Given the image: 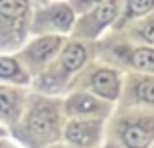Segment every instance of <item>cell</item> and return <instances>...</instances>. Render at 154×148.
I'll return each mask as SVG.
<instances>
[{
    "mask_svg": "<svg viewBox=\"0 0 154 148\" xmlns=\"http://www.w3.org/2000/svg\"><path fill=\"white\" fill-rule=\"evenodd\" d=\"M30 130L38 138H54L57 134V113L50 105H40L30 115Z\"/></svg>",
    "mask_w": 154,
    "mask_h": 148,
    "instance_id": "1",
    "label": "cell"
},
{
    "mask_svg": "<svg viewBox=\"0 0 154 148\" xmlns=\"http://www.w3.org/2000/svg\"><path fill=\"white\" fill-rule=\"evenodd\" d=\"M65 136H67L69 142L79 144V146L91 144L97 138V125L87 122V121H73L65 130Z\"/></svg>",
    "mask_w": 154,
    "mask_h": 148,
    "instance_id": "2",
    "label": "cell"
},
{
    "mask_svg": "<svg viewBox=\"0 0 154 148\" xmlns=\"http://www.w3.org/2000/svg\"><path fill=\"white\" fill-rule=\"evenodd\" d=\"M122 138L128 148H146L154 138V128L148 125H131L127 126Z\"/></svg>",
    "mask_w": 154,
    "mask_h": 148,
    "instance_id": "3",
    "label": "cell"
},
{
    "mask_svg": "<svg viewBox=\"0 0 154 148\" xmlns=\"http://www.w3.org/2000/svg\"><path fill=\"white\" fill-rule=\"evenodd\" d=\"M93 87L99 95L107 99H115L119 95V81H117V75L109 69H101L93 75Z\"/></svg>",
    "mask_w": 154,
    "mask_h": 148,
    "instance_id": "4",
    "label": "cell"
},
{
    "mask_svg": "<svg viewBox=\"0 0 154 148\" xmlns=\"http://www.w3.org/2000/svg\"><path fill=\"white\" fill-rule=\"evenodd\" d=\"M59 42H61L59 38H42V40H38L32 48L28 49V55L34 61H45V59H50L57 51Z\"/></svg>",
    "mask_w": 154,
    "mask_h": 148,
    "instance_id": "5",
    "label": "cell"
},
{
    "mask_svg": "<svg viewBox=\"0 0 154 148\" xmlns=\"http://www.w3.org/2000/svg\"><path fill=\"white\" fill-rule=\"evenodd\" d=\"M28 10V0H0V16L6 20H18Z\"/></svg>",
    "mask_w": 154,
    "mask_h": 148,
    "instance_id": "6",
    "label": "cell"
},
{
    "mask_svg": "<svg viewBox=\"0 0 154 148\" xmlns=\"http://www.w3.org/2000/svg\"><path fill=\"white\" fill-rule=\"evenodd\" d=\"M67 111L79 113V115H83V113H95V111H99V103L93 97H89V95H75V97H71L67 101Z\"/></svg>",
    "mask_w": 154,
    "mask_h": 148,
    "instance_id": "7",
    "label": "cell"
},
{
    "mask_svg": "<svg viewBox=\"0 0 154 148\" xmlns=\"http://www.w3.org/2000/svg\"><path fill=\"white\" fill-rule=\"evenodd\" d=\"M61 61H63V67L67 69V71H75V69L81 67L83 61H85V49H83L79 44H71L63 51Z\"/></svg>",
    "mask_w": 154,
    "mask_h": 148,
    "instance_id": "8",
    "label": "cell"
},
{
    "mask_svg": "<svg viewBox=\"0 0 154 148\" xmlns=\"http://www.w3.org/2000/svg\"><path fill=\"white\" fill-rule=\"evenodd\" d=\"M50 22L54 26L61 28V30H67L73 22V12L67 8V6H57L50 12Z\"/></svg>",
    "mask_w": 154,
    "mask_h": 148,
    "instance_id": "9",
    "label": "cell"
},
{
    "mask_svg": "<svg viewBox=\"0 0 154 148\" xmlns=\"http://www.w3.org/2000/svg\"><path fill=\"white\" fill-rule=\"evenodd\" d=\"M16 109H18V97H16V93L0 87V115L10 117V115H14Z\"/></svg>",
    "mask_w": 154,
    "mask_h": 148,
    "instance_id": "10",
    "label": "cell"
},
{
    "mask_svg": "<svg viewBox=\"0 0 154 148\" xmlns=\"http://www.w3.org/2000/svg\"><path fill=\"white\" fill-rule=\"evenodd\" d=\"M132 63L138 69L154 71V51L152 49H138V51H134L132 54Z\"/></svg>",
    "mask_w": 154,
    "mask_h": 148,
    "instance_id": "11",
    "label": "cell"
},
{
    "mask_svg": "<svg viewBox=\"0 0 154 148\" xmlns=\"http://www.w3.org/2000/svg\"><path fill=\"white\" fill-rule=\"evenodd\" d=\"M115 14H117V0H109L107 4H103L99 10H97V14H95L97 24H99V26L109 24L111 20L115 18Z\"/></svg>",
    "mask_w": 154,
    "mask_h": 148,
    "instance_id": "12",
    "label": "cell"
},
{
    "mask_svg": "<svg viewBox=\"0 0 154 148\" xmlns=\"http://www.w3.org/2000/svg\"><path fill=\"white\" fill-rule=\"evenodd\" d=\"M20 75V67L14 59L8 57H0V77L4 79H16Z\"/></svg>",
    "mask_w": 154,
    "mask_h": 148,
    "instance_id": "13",
    "label": "cell"
},
{
    "mask_svg": "<svg viewBox=\"0 0 154 148\" xmlns=\"http://www.w3.org/2000/svg\"><path fill=\"white\" fill-rule=\"evenodd\" d=\"M152 6L154 0H128V14L140 16V14H146Z\"/></svg>",
    "mask_w": 154,
    "mask_h": 148,
    "instance_id": "14",
    "label": "cell"
},
{
    "mask_svg": "<svg viewBox=\"0 0 154 148\" xmlns=\"http://www.w3.org/2000/svg\"><path fill=\"white\" fill-rule=\"evenodd\" d=\"M136 95L140 101H146V103H154V81H142L138 89H136Z\"/></svg>",
    "mask_w": 154,
    "mask_h": 148,
    "instance_id": "15",
    "label": "cell"
},
{
    "mask_svg": "<svg viewBox=\"0 0 154 148\" xmlns=\"http://www.w3.org/2000/svg\"><path fill=\"white\" fill-rule=\"evenodd\" d=\"M140 34H142V38H144L146 42H154V22L144 24L142 30H140Z\"/></svg>",
    "mask_w": 154,
    "mask_h": 148,
    "instance_id": "16",
    "label": "cell"
},
{
    "mask_svg": "<svg viewBox=\"0 0 154 148\" xmlns=\"http://www.w3.org/2000/svg\"><path fill=\"white\" fill-rule=\"evenodd\" d=\"M83 2H87V4H91V2H99V0H83Z\"/></svg>",
    "mask_w": 154,
    "mask_h": 148,
    "instance_id": "17",
    "label": "cell"
},
{
    "mask_svg": "<svg viewBox=\"0 0 154 148\" xmlns=\"http://www.w3.org/2000/svg\"><path fill=\"white\" fill-rule=\"evenodd\" d=\"M0 148H10V146H8V144H4V142H2V144H0Z\"/></svg>",
    "mask_w": 154,
    "mask_h": 148,
    "instance_id": "18",
    "label": "cell"
}]
</instances>
